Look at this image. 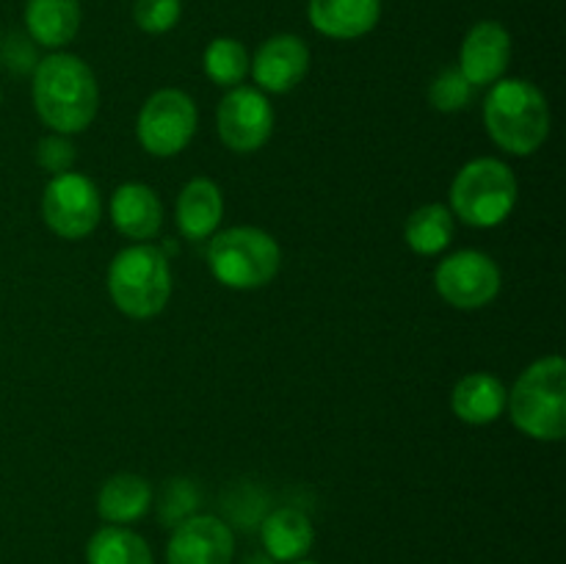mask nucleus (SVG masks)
<instances>
[{
	"mask_svg": "<svg viewBox=\"0 0 566 564\" xmlns=\"http://www.w3.org/2000/svg\"><path fill=\"white\" fill-rule=\"evenodd\" d=\"M33 108L61 136L83 133L99 111V86L92 66L72 53H50L33 66Z\"/></svg>",
	"mask_w": 566,
	"mask_h": 564,
	"instance_id": "1",
	"label": "nucleus"
},
{
	"mask_svg": "<svg viewBox=\"0 0 566 564\" xmlns=\"http://www.w3.org/2000/svg\"><path fill=\"white\" fill-rule=\"evenodd\" d=\"M484 125L509 155H534L551 136V105L536 83L501 77L484 97Z\"/></svg>",
	"mask_w": 566,
	"mask_h": 564,
	"instance_id": "2",
	"label": "nucleus"
},
{
	"mask_svg": "<svg viewBox=\"0 0 566 564\" xmlns=\"http://www.w3.org/2000/svg\"><path fill=\"white\" fill-rule=\"evenodd\" d=\"M506 409L525 437L558 442L566 435V359L558 354L531 363L509 390Z\"/></svg>",
	"mask_w": 566,
	"mask_h": 564,
	"instance_id": "3",
	"label": "nucleus"
},
{
	"mask_svg": "<svg viewBox=\"0 0 566 564\" xmlns=\"http://www.w3.org/2000/svg\"><path fill=\"white\" fill-rule=\"evenodd\" d=\"M111 302L127 318H155L171 299L169 258L155 243H130L108 265Z\"/></svg>",
	"mask_w": 566,
	"mask_h": 564,
	"instance_id": "4",
	"label": "nucleus"
},
{
	"mask_svg": "<svg viewBox=\"0 0 566 564\" xmlns=\"http://www.w3.org/2000/svg\"><path fill=\"white\" fill-rule=\"evenodd\" d=\"M451 213L468 227L490 230L514 213L520 182L512 166L501 158H475L457 171L451 182Z\"/></svg>",
	"mask_w": 566,
	"mask_h": 564,
	"instance_id": "5",
	"label": "nucleus"
},
{
	"mask_svg": "<svg viewBox=\"0 0 566 564\" xmlns=\"http://www.w3.org/2000/svg\"><path fill=\"white\" fill-rule=\"evenodd\" d=\"M280 243L260 227H230L224 232H213L208 243L210 274L232 291L265 288L280 274Z\"/></svg>",
	"mask_w": 566,
	"mask_h": 564,
	"instance_id": "6",
	"label": "nucleus"
},
{
	"mask_svg": "<svg viewBox=\"0 0 566 564\" xmlns=\"http://www.w3.org/2000/svg\"><path fill=\"white\" fill-rule=\"evenodd\" d=\"M197 125L199 111L191 94L182 88H160L138 111L136 138L144 153L175 158L197 136Z\"/></svg>",
	"mask_w": 566,
	"mask_h": 564,
	"instance_id": "7",
	"label": "nucleus"
},
{
	"mask_svg": "<svg viewBox=\"0 0 566 564\" xmlns=\"http://www.w3.org/2000/svg\"><path fill=\"white\" fill-rule=\"evenodd\" d=\"M42 219L64 241H81L97 230L103 219V199L92 177L64 171L50 177L42 194Z\"/></svg>",
	"mask_w": 566,
	"mask_h": 564,
	"instance_id": "8",
	"label": "nucleus"
},
{
	"mask_svg": "<svg viewBox=\"0 0 566 564\" xmlns=\"http://www.w3.org/2000/svg\"><path fill=\"white\" fill-rule=\"evenodd\" d=\"M503 276L495 260L479 249H459L440 260L434 271V288L451 307L481 310L495 302Z\"/></svg>",
	"mask_w": 566,
	"mask_h": 564,
	"instance_id": "9",
	"label": "nucleus"
},
{
	"mask_svg": "<svg viewBox=\"0 0 566 564\" xmlns=\"http://www.w3.org/2000/svg\"><path fill=\"white\" fill-rule=\"evenodd\" d=\"M274 105L258 86H235L221 97L216 127L227 149L238 155L258 153L274 133Z\"/></svg>",
	"mask_w": 566,
	"mask_h": 564,
	"instance_id": "10",
	"label": "nucleus"
},
{
	"mask_svg": "<svg viewBox=\"0 0 566 564\" xmlns=\"http://www.w3.org/2000/svg\"><path fill=\"white\" fill-rule=\"evenodd\" d=\"M235 536L224 520L213 514H193L175 525L166 545L169 564H232Z\"/></svg>",
	"mask_w": 566,
	"mask_h": 564,
	"instance_id": "11",
	"label": "nucleus"
},
{
	"mask_svg": "<svg viewBox=\"0 0 566 564\" xmlns=\"http://www.w3.org/2000/svg\"><path fill=\"white\" fill-rule=\"evenodd\" d=\"M310 48L296 33H276L265 39L254 53L249 72L260 92L287 94L307 77Z\"/></svg>",
	"mask_w": 566,
	"mask_h": 564,
	"instance_id": "12",
	"label": "nucleus"
},
{
	"mask_svg": "<svg viewBox=\"0 0 566 564\" xmlns=\"http://www.w3.org/2000/svg\"><path fill=\"white\" fill-rule=\"evenodd\" d=\"M512 61V36L495 20H481L464 36L459 50V72L475 88L492 86L501 81Z\"/></svg>",
	"mask_w": 566,
	"mask_h": 564,
	"instance_id": "13",
	"label": "nucleus"
},
{
	"mask_svg": "<svg viewBox=\"0 0 566 564\" xmlns=\"http://www.w3.org/2000/svg\"><path fill=\"white\" fill-rule=\"evenodd\" d=\"M111 221L133 243H147L164 227V202L147 182H122L111 194Z\"/></svg>",
	"mask_w": 566,
	"mask_h": 564,
	"instance_id": "14",
	"label": "nucleus"
},
{
	"mask_svg": "<svg viewBox=\"0 0 566 564\" xmlns=\"http://www.w3.org/2000/svg\"><path fill=\"white\" fill-rule=\"evenodd\" d=\"M177 230L188 241H205L224 219V194L210 177H193L182 186L175 208Z\"/></svg>",
	"mask_w": 566,
	"mask_h": 564,
	"instance_id": "15",
	"label": "nucleus"
},
{
	"mask_svg": "<svg viewBox=\"0 0 566 564\" xmlns=\"http://www.w3.org/2000/svg\"><path fill=\"white\" fill-rule=\"evenodd\" d=\"M310 25L329 39H359L379 25L381 0H310Z\"/></svg>",
	"mask_w": 566,
	"mask_h": 564,
	"instance_id": "16",
	"label": "nucleus"
},
{
	"mask_svg": "<svg viewBox=\"0 0 566 564\" xmlns=\"http://www.w3.org/2000/svg\"><path fill=\"white\" fill-rule=\"evenodd\" d=\"M509 390L495 374L475 370L462 376L451 390V409L462 424L486 426L495 424L506 412Z\"/></svg>",
	"mask_w": 566,
	"mask_h": 564,
	"instance_id": "17",
	"label": "nucleus"
},
{
	"mask_svg": "<svg viewBox=\"0 0 566 564\" xmlns=\"http://www.w3.org/2000/svg\"><path fill=\"white\" fill-rule=\"evenodd\" d=\"M81 0H28V36L42 48H66L81 31Z\"/></svg>",
	"mask_w": 566,
	"mask_h": 564,
	"instance_id": "18",
	"label": "nucleus"
},
{
	"mask_svg": "<svg viewBox=\"0 0 566 564\" xmlns=\"http://www.w3.org/2000/svg\"><path fill=\"white\" fill-rule=\"evenodd\" d=\"M260 540L265 553L276 562H298L310 553L315 540L313 523L302 509L282 506L274 509L260 525Z\"/></svg>",
	"mask_w": 566,
	"mask_h": 564,
	"instance_id": "19",
	"label": "nucleus"
},
{
	"mask_svg": "<svg viewBox=\"0 0 566 564\" xmlns=\"http://www.w3.org/2000/svg\"><path fill=\"white\" fill-rule=\"evenodd\" d=\"M153 506V487L136 473H116L99 487L97 514L111 525L136 523Z\"/></svg>",
	"mask_w": 566,
	"mask_h": 564,
	"instance_id": "20",
	"label": "nucleus"
},
{
	"mask_svg": "<svg viewBox=\"0 0 566 564\" xmlns=\"http://www.w3.org/2000/svg\"><path fill=\"white\" fill-rule=\"evenodd\" d=\"M453 230H457V219H453L448 205H420L418 210L409 213L407 224H403V241L412 252L423 254V258H434V254L446 252L451 247Z\"/></svg>",
	"mask_w": 566,
	"mask_h": 564,
	"instance_id": "21",
	"label": "nucleus"
},
{
	"mask_svg": "<svg viewBox=\"0 0 566 564\" xmlns=\"http://www.w3.org/2000/svg\"><path fill=\"white\" fill-rule=\"evenodd\" d=\"M86 564H155L147 540L125 525H103L86 545Z\"/></svg>",
	"mask_w": 566,
	"mask_h": 564,
	"instance_id": "22",
	"label": "nucleus"
},
{
	"mask_svg": "<svg viewBox=\"0 0 566 564\" xmlns=\"http://www.w3.org/2000/svg\"><path fill=\"white\" fill-rule=\"evenodd\" d=\"M249 64H252V59H249L247 48L232 36L213 39L202 55L205 75L221 88L241 86L243 77L249 75Z\"/></svg>",
	"mask_w": 566,
	"mask_h": 564,
	"instance_id": "23",
	"label": "nucleus"
},
{
	"mask_svg": "<svg viewBox=\"0 0 566 564\" xmlns=\"http://www.w3.org/2000/svg\"><path fill=\"white\" fill-rule=\"evenodd\" d=\"M473 94L475 86L459 72V66H448L431 81L429 103L431 108L442 111V114H457V111H464L473 103Z\"/></svg>",
	"mask_w": 566,
	"mask_h": 564,
	"instance_id": "24",
	"label": "nucleus"
},
{
	"mask_svg": "<svg viewBox=\"0 0 566 564\" xmlns=\"http://www.w3.org/2000/svg\"><path fill=\"white\" fill-rule=\"evenodd\" d=\"M182 0H136L133 3V20L144 33H169L180 22Z\"/></svg>",
	"mask_w": 566,
	"mask_h": 564,
	"instance_id": "25",
	"label": "nucleus"
},
{
	"mask_svg": "<svg viewBox=\"0 0 566 564\" xmlns=\"http://www.w3.org/2000/svg\"><path fill=\"white\" fill-rule=\"evenodd\" d=\"M36 160L50 177L64 175V171H72V166H75V147H72L70 138L61 136V133H50V136H44L42 142H39Z\"/></svg>",
	"mask_w": 566,
	"mask_h": 564,
	"instance_id": "26",
	"label": "nucleus"
},
{
	"mask_svg": "<svg viewBox=\"0 0 566 564\" xmlns=\"http://www.w3.org/2000/svg\"><path fill=\"white\" fill-rule=\"evenodd\" d=\"M166 501H171L175 506H166L160 509V514H164L166 523H182L186 518H191V509L197 506V492H193V487L188 484L186 479H177L175 484L166 490Z\"/></svg>",
	"mask_w": 566,
	"mask_h": 564,
	"instance_id": "27",
	"label": "nucleus"
},
{
	"mask_svg": "<svg viewBox=\"0 0 566 564\" xmlns=\"http://www.w3.org/2000/svg\"><path fill=\"white\" fill-rule=\"evenodd\" d=\"M291 564H315V562H304V558H298V562H291Z\"/></svg>",
	"mask_w": 566,
	"mask_h": 564,
	"instance_id": "28",
	"label": "nucleus"
},
{
	"mask_svg": "<svg viewBox=\"0 0 566 564\" xmlns=\"http://www.w3.org/2000/svg\"><path fill=\"white\" fill-rule=\"evenodd\" d=\"M0 100H3V94H0Z\"/></svg>",
	"mask_w": 566,
	"mask_h": 564,
	"instance_id": "29",
	"label": "nucleus"
}]
</instances>
